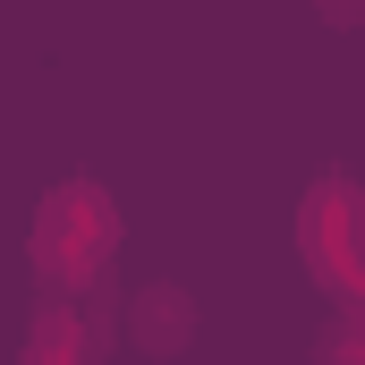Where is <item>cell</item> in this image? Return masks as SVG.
Masks as SVG:
<instances>
[{
    "mask_svg": "<svg viewBox=\"0 0 365 365\" xmlns=\"http://www.w3.org/2000/svg\"><path fill=\"white\" fill-rule=\"evenodd\" d=\"M323 17H365V0H323Z\"/></svg>",
    "mask_w": 365,
    "mask_h": 365,
    "instance_id": "5b68a950",
    "label": "cell"
},
{
    "mask_svg": "<svg viewBox=\"0 0 365 365\" xmlns=\"http://www.w3.org/2000/svg\"><path fill=\"white\" fill-rule=\"evenodd\" d=\"M110 247H119V204H110L93 179L60 187V195L34 212V264H43L51 280H86Z\"/></svg>",
    "mask_w": 365,
    "mask_h": 365,
    "instance_id": "7a4b0ae2",
    "label": "cell"
},
{
    "mask_svg": "<svg viewBox=\"0 0 365 365\" xmlns=\"http://www.w3.org/2000/svg\"><path fill=\"white\" fill-rule=\"evenodd\" d=\"M195 297H187L179 280H145V289H128V340L145 349V357H179L187 340H195Z\"/></svg>",
    "mask_w": 365,
    "mask_h": 365,
    "instance_id": "3957f363",
    "label": "cell"
},
{
    "mask_svg": "<svg viewBox=\"0 0 365 365\" xmlns=\"http://www.w3.org/2000/svg\"><path fill=\"white\" fill-rule=\"evenodd\" d=\"M314 365H365V306H349V314L331 323V340L314 349Z\"/></svg>",
    "mask_w": 365,
    "mask_h": 365,
    "instance_id": "277c9868",
    "label": "cell"
},
{
    "mask_svg": "<svg viewBox=\"0 0 365 365\" xmlns=\"http://www.w3.org/2000/svg\"><path fill=\"white\" fill-rule=\"evenodd\" d=\"M297 247H306V272L323 289H340L349 306H365V187L357 179H323L297 212Z\"/></svg>",
    "mask_w": 365,
    "mask_h": 365,
    "instance_id": "6da1fadb",
    "label": "cell"
}]
</instances>
